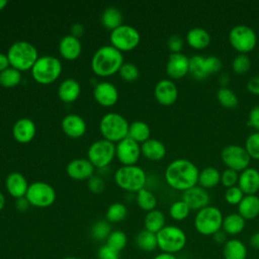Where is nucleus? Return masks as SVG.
Listing matches in <instances>:
<instances>
[{
	"mask_svg": "<svg viewBox=\"0 0 259 259\" xmlns=\"http://www.w3.org/2000/svg\"><path fill=\"white\" fill-rule=\"evenodd\" d=\"M137 202H138V205L142 209L151 211V210L155 209V207L157 205V198L153 192H151L150 190H148L146 188H143L138 192Z\"/></svg>",
	"mask_w": 259,
	"mask_h": 259,
	"instance_id": "4c0bfd02",
	"label": "nucleus"
},
{
	"mask_svg": "<svg viewBox=\"0 0 259 259\" xmlns=\"http://www.w3.org/2000/svg\"><path fill=\"white\" fill-rule=\"evenodd\" d=\"M62 128L67 136L77 139L85 134L86 123L81 116L77 114H68L62 121Z\"/></svg>",
	"mask_w": 259,
	"mask_h": 259,
	"instance_id": "412c9836",
	"label": "nucleus"
},
{
	"mask_svg": "<svg viewBox=\"0 0 259 259\" xmlns=\"http://www.w3.org/2000/svg\"><path fill=\"white\" fill-rule=\"evenodd\" d=\"M4 205H5V197L2 194V192L0 191V210L4 207Z\"/></svg>",
	"mask_w": 259,
	"mask_h": 259,
	"instance_id": "e2e57ef3",
	"label": "nucleus"
},
{
	"mask_svg": "<svg viewBox=\"0 0 259 259\" xmlns=\"http://www.w3.org/2000/svg\"><path fill=\"white\" fill-rule=\"evenodd\" d=\"M222 69V61L217 56H207L204 58V70L208 75L218 73Z\"/></svg>",
	"mask_w": 259,
	"mask_h": 259,
	"instance_id": "8fccbe9b",
	"label": "nucleus"
},
{
	"mask_svg": "<svg viewBox=\"0 0 259 259\" xmlns=\"http://www.w3.org/2000/svg\"><path fill=\"white\" fill-rule=\"evenodd\" d=\"M28 186L29 185L27 184L24 176L18 172L10 173L6 178L7 191L15 198L24 197L27 192Z\"/></svg>",
	"mask_w": 259,
	"mask_h": 259,
	"instance_id": "5701e85b",
	"label": "nucleus"
},
{
	"mask_svg": "<svg viewBox=\"0 0 259 259\" xmlns=\"http://www.w3.org/2000/svg\"><path fill=\"white\" fill-rule=\"evenodd\" d=\"M245 225H246V221L238 212L237 213L233 212L224 217L222 230L227 235L236 236L243 232V230L245 229Z\"/></svg>",
	"mask_w": 259,
	"mask_h": 259,
	"instance_id": "c756f323",
	"label": "nucleus"
},
{
	"mask_svg": "<svg viewBox=\"0 0 259 259\" xmlns=\"http://www.w3.org/2000/svg\"><path fill=\"white\" fill-rule=\"evenodd\" d=\"M126 243H127L126 235L119 230L112 231L106 239V245L118 253L124 249Z\"/></svg>",
	"mask_w": 259,
	"mask_h": 259,
	"instance_id": "58836bf2",
	"label": "nucleus"
},
{
	"mask_svg": "<svg viewBox=\"0 0 259 259\" xmlns=\"http://www.w3.org/2000/svg\"><path fill=\"white\" fill-rule=\"evenodd\" d=\"M158 248L164 253L176 254L186 245L187 237L184 231L176 226H165L157 233Z\"/></svg>",
	"mask_w": 259,
	"mask_h": 259,
	"instance_id": "39448f33",
	"label": "nucleus"
},
{
	"mask_svg": "<svg viewBox=\"0 0 259 259\" xmlns=\"http://www.w3.org/2000/svg\"><path fill=\"white\" fill-rule=\"evenodd\" d=\"M118 72L120 77L127 82H134L139 78V69L132 63H123Z\"/></svg>",
	"mask_w": 259,
	"mask_h": 259,
	"instance_id": "49530a36",
	"label": "nucleus"
},
{
	"mask_svg": "<svg viewBox=\"0 0 259 259\" xmlns=\"http://www.w3.org/2000/svg\"><path fill=\"white\" fill-rule=\"evenodd\" d=\"M223 220L224 215L219 207L207 205L196 212L194 228L200 235L212 236L222 229Z\"/></svg>",
	"mask_w": 259,
	"mask_h": 259,
	"instance_id": "20e7f679",
	"label": "nucleus"
},
{
	"mask_svg": "<svg viewBox=\"0 0 259 259\" xmlns=\"http://www.w3.org/2000/svg\"><path fill=\"white\" fill-rule=\"evenodd\" d=\"M238 213L245 220H254L259 215V197L254 195H245L238 204Z\"/></svg>",
	"mask_w": 259,
	"mask_h": 259,
	"instance_id": "393cba45",
	"label": "nucleus"
},
{
	"mask_svg": "<svg viewBox=\"0 0 259 259\" xmlns=\"http://www.w3.org/2000/svg\"><path fill=\"white\" fill-rule=\"evenodd\" d=\"M155 97L162 105H172L178 97V89L175 83L169 79L159 81L155 87Z\"/></svg>",
	"mask_w": 259,
	"mask_h": 259,
	"instance_id": "f3484780",
	"label": "nucleus"
},
{
	"mask_svg": "<svg viewBox=\"0 0 259 259\" xmlns=\"http://www.w3.org/2000/svg\"><path fill=\"white\" fill-rule=\"evenodd\" d=\"M111 46L119 52L134 50L140 42V33L133 26L121 24L110 33Z\"/></svg>",
	"mask_w": 259,
	"mask_h": 259,
	"instance_id": "9d476101",
	"label": "nucleus"
},
{
	"mask_svg": "<svg viewBox=\"0 0 259 259\" xmlns=\"http://www.w3.org/2000/svg\"><path fill=\"white\" fill-rule=\"evenodd\" d=\"M188 73L196 80H204L207 74L204 70V57L201 55H194L189 58V70Z\"/></svg>",
	"mask_w": 259,
	"mask_h": 259,
	"instance_id": "c9c22d12",
	"label": "nucleus"
},
{
	"mask_svg": "<svg viewBox=\"0 0 259 259\" xmlns=\"http://www.w3.org/2000/svg\"><path fill=\"white\" fill-rule=\"evenodd\" d=\"M114 179L120 188L132 192L143 189L147 180L145 171L136 165L120 167L115 172Z\"/></svg>",
	"mask_w": 259,
	"mask_h": 259,
	"instance_id": "0eeeda50",
	"label": "nucleus"
},
{
	"mask_svg": "<svg viewBox=\"0 0 259 259\" xmlns=\"http://www.w3.org/2000/svg\"><path fill=\"white\" fill-rule=\"evenodd\" d=\"M94 97L96 101L105 107L112 106L118 99V92L116 87L109 82H101L94 88Z\"/></svg>",
	"mask_w": 259,
	"mask_h": 259,
	"instance_id": "6ab92c4d",
	"label": "nucleus"
},
{
	"mask_svg": "<svg viewBox=\"0 0 259 259\" xmlns=\"http://www.w3.org/2000/svg\"><path fill=\"white\" fill-rule=\"evenodd\" d=\"M248 125L259 132V104L253 106L249 111Z\"/></svg>",
	"mask_w": 259,
	"mask_h": 259,
	"instance_id": "864d4df0",
	"label": "nucleus"
},
{
	"mask_svg": "<svg viewBox=\"0 0 259 259\" xmlns=\"http://www.w3.org/2000/svg\"><path fill=\"white\" fill-rule=\"evenodd\" d=\"M189 206L181 199L173 202L169 208L170 217L175 221H183L190 213Z\"/></svg>",
	"mask_w": 259,
	"mask_h": 259,
	"instance_id": "79ce46f5",
	"label": "nucleus"
},
{
	"mask_svg": "<svg viewBox=\"0 0 259 259\" xmlns=\"http://www.w3.org/2000/svg\"><path fill=\"white\" fill-rule=\"evenodd\" d=\"M80 94V85L75 79L64 80L58 89V95L64 102L70 103L75 101Z\"/></svg>",
	"mask_w": 259,
	"mask_h": 259,
	"instance_id": "c85d7f7f",
	"label": "nucleus"
},
{
	"mask_svg": "<svg viewBox=\"0 0 259 259\" xmlns=\"http://www.w3.org/2000/svg\"><path fill=\"white\" fill-rule=\"evenodd\" d=\"M123 64L121 53L112 46H104L94 54L91 67L93 72L101 77H107L119 71Z\"/></svg>",
	"mask_w": 259,
	"mask_h": 259,
	"instance_id": "f03ea898",
	"label": "nucleus"
},
{
	"mask_svg": "<svg viewBox=\"0 0 259 259\" xmlns=\"http://www.w3.org/2000/svg\"><path fill=\"white\" fill-rule=\"evenodd\" d=\"M101 21L104 27L113 30L122 24V15L117 8L108 7L103 11Z\"/></svg>",
	"mask_w": 259,
	"mask_h": 259,
	"instance_id": "f704fd0d",
	"label": "nucleus"
},
{
	"mask_svg": "<svg viewBox=\"0 0 259 259\" xmlns=\"http://www.w3.org/2000/svg\"><path fill=\"white\" fill-rule=\"evenodd\" d=\"M25 198L29 204L37 207H48L52 205L56 199V192L53 186L48 183L37 181L28 186Z\"/></svg>",
	"mask_w": 259,
	"mask_h": 259,
	"instance_id": "9b49d317",
	"label": "nucleus"
},
{
	"mask_svg": "<svg viewBox=\"0 0 259 259\" xmlns=\"http://www.w3.org/2000/svg\"><path fill=\"white\" fill-rule=\"evenodd\" d=\"M150 127L149 125L141 120L134 121L128 126L127 137L136 141L137 143H145L150 138Z\"/></svg>",
	"mask_w": 259,
	"mask_h": 259,
	"instance_id": "72a5a7b5",
	"label": "nucleus"
},
{
	"mask_svg": "<svg viewBox=\"0 0 259 259\" xmlns=\"http://www.w3.org/2000/svg\"><path fill=\"white\" fill-rule=\"evenodd\" d=\"M249 243H250V246H251L253 249L259 250V232L254 233V234L250 237Z\"/></svg>",
	"mask_w": 259,
	"mask_h": 259,
	"instance_id": "052dcab7",
	"label": "nucleus"
},
{
	"mask_svg": "<svg viewBox=\"0 0 259 259\" xmlns=\"http://www.w3.org/2000/svg\"><path fill=\"white\" fill-rule=\"evenodd\" d=\"M186 41L194 50H203L210 44V34L202 27H192L186 33Z\"/></svg>",
	"mask_w": 259,
	"mask_h": 259,
	"instance_id": "a878e982",
	"label": "nucleus"
},
{
	"mask_svg": "<svg viewBox=\"0 0 259 259\" xmlns=\"http://www.w3.org/2000/svg\"><path fill=\"white\" fill-rule=\"evenodd\" d=\"M251 68V60L247 54H239L232 62V69L238 75L248 73Z\"/></svg>",
	"mask_w": 259,
	"mask_h": 259,
	"instance_id": "37998d69",
	"label": "nucleus"
},
{
	"mask_svg": "<svg viewBox=\"0 0 259 259\" xmlns=\"http://www.w3.org/2000/svg\"><path fill=\"white\" fill-rule=\"evenodd\" d=\"M15 205H16V208H17L18 210H20V211H25V210L28 208L29 202H28V200H27V199L25 198V196H24V197L17 198Z\"/></svg>",
	"mask_w": 259,
	"mask_h": 259,
	"instance_id": "13d9d810",
	"label": "nucleus"
},
{
	"mask_svg": "<svg viewBox=\"0 0 259 259\" xmlns=\"http://www.w3.org/2000/svg\"><path fill=\"white\" fill-rule=\"evenodd\" d=\"M141 148L139 143L128 137L118 142L117 146L115 147V155L117 156L119 162L123 164V166L135 165L139 160Z\"/></svg>",
	"mask_w": 259,
	"mask_h": 259,
	"instance_id": "4468645a",
	"label": "nucleus"
},
{
	"mask_svg": "<svg viewBox=\"0 0 259 259\" xmlns=\"http://www.w3.org/2000/svg\"><path fill=\"white\" fill-rule=\"evenodd\" d=\"M63 259H78V258L73 257V256H68V257H65V258H63Z\"/></svg>",
	"mask_w": 259,
	"mask_h": 259,
	"instance_id": "69168bd1",
	"label": "nucleus"
},
{
	"mask_svg": "<svg viewBox=\"0 0 259 259\" xmlns=\"http://www.w3.org/2000/svg\"><path fill=\"white\" fill-rule=\"evenodd\" d=\"M62 72V64L59 59L52 56H42L37 59L31 68L33 79L39 84H50L56 81Z\"/></svg>",
	"mask_w": 259,
	"mask_h": 259,
	"instance_id": "423d86ee",
	"label": "nucleus"
},
{
	"mask_svg": "<svg viewBox=\"0 0 259 259\" xmlns=\"http://www.w3.org/2000/svg\"><path fill=\"white\" fill-rule=\"evenodd\" d=\"M21 80L20 71L14 68H7L0 73V84L3 87L10 88L16 86Z\"/></svg>",
	"mask_w": 259,
	"mask_h": 259,
	"instance_id": "ea45409f",
	"label": "nucleus"
},
{
	"mask_svg": "<svg viewBox=\"0 0 259 259\" xmlns=\"http://www.w3.org/2000/svg\"><path fill=\"white\" fill-rule=\"evenodd\" d=\"M189 70V58L182 53L170 54L167 64L166 73L172 79H180L184 77Z\"/></svg>",
	"mask_w": 259,
	"mask_h": 259,
	"instance_id": "dca6fc26",
	"label": "nucleus"
},
{
	"mask_svg": "<svg viewBox=\"0 0 259 259\" xmlns=\"http://www.w3.org/2000/svg\"><path fill=\"white\" fill-rule=\"evenodd\" d=\"M142 154L152 161H159L166 155V148L164 144L155 139H149L143 143L141 147Z\"/></svg>",
	"mask_w": 259,
	"mask_h": 259,
	"instance_id": "cd10ccee",
	"label": "nucleus"
},
{
	"mask_svg": "<svg viewBox=\"0 0 259 259\" xmlns=\"http://www.w3.org/2000/svg\"><path fill=\"white\" fill-rule=\"evenodd\" d=\"M247 89L253 94L259 95V75L254 76L247 82Z\"/></svg>",
	"mask_w": 259,
	"mask_h": 259,
	"instance_id": "6e6d98bb",
	"label": "nucleus"
},
{
	"mask_svg": "<svg viewBox=\"0 0 259 259\" xmlns=\"http://www.w3.org/2000/svg\"><path fill=\"white\" fill-rule=\"evenodd\" d=\"M167 46H168V49L171 51V54H177V53H181L184 46V41L180 35L173 34L168 38Z\"/></svg>",
	"mask_w": 259,
	"mask_h": 259,
	"instance_id": "3c124183",
	"label": "nucleus"
},
{
	"mask_svg": "<svg viewBox=\"0 0 259 259\" xmlns=\"http://www.w3.org/2000/svg\"><path fill=\"white\" fill-rule=\"evenodd\" d=\"M9 60L7 55H4L2 53H0V73L4 70H6L7 68H9Z\"/></svg>",
	"mask_w": 259,
	"mask_h": 259,
	"instance_id": "bf43d9fd",
	"label": "nucleus"
},
{
	"mask_svg": "<svg viewBox=\"0 0 259 259\" xmlns=\"http://www.w3.org/2000/svg\"><path fill=\"white\" fill-rule=\"evenodd\" d=\"M230 45L239 54L252 52L257 44V35L253 28L246 24H238L231 28L228 35Z\"/></svg>",
	"mask_w": 259,
	"mask_h": 259,
	"instance_id": "1a4fd4ad",
	"label": "nucleus"
},
{
	"mask_svg": "<svg viewBox=\"0 0 259 259\" xmlns=\"http://www.w3.org/2000/svg\"><path fill=\"white\" fill-rule=\"evenodd\" d=\"M110 233H111L110 226L105 221H99V222L95 223L91 229L92 237L97 241L107 239V237L109 236Z\"/></svg>",
	"mask_w": 259,
	"mask_h": 259,
	"instance_id": "a18cd8bd",
	"label": "nucleus"
},
{
	"mask_svg": "<svg viewBox=\"0 0 259 259\" xmlns=\"http://www.w3.org/2000/svg\"><path fill=\"white\" fill-rule=\"evenodd\" d=\"M218 101L221 103L222 106L226 108H234L238 105L239 99L236 93L228 87H222L217 92Z\"/></svg>",
	"mask_w": 259,
	"mask_h": 259,
	"instance_id": "e433bc0d",
	"label": "nucleus"
},
{
	"mask_svg": "<svg viewBox=\"0 0 259 259\" xmlns=\"http://www.w3.org/2000/svg\"><path fill=\"white\" fill-rule=\"evenodd\" d=\"M115 155V146L105 139L96 141L88 149V160L94 167L103 168L107 166Z\"/></svg>",
	"mask_w": 259,
	"mask_h": 259,
	"instance_id": "ddd939ff",
	"label": "nucleus"
},
{
	"mask_svg": "<svg viewBox=\"0 0 259 259\" xmlns=\"http://www.w3.org/2000/svg\"><path fill=\"white\" fill-rule=\"evenodd\" d=\"M97 257L98 259H119V253L105 244L98 249Z\"/></svg>",
	"mask_w": 259,
	"mask_h": 259,
	"instance_id": "603ef678",
	"label": "nucleus"
},
{
	"mask_svg": "<svg viewBox=\"0 0 259 259\" xmlns=\"http://www.w3.org/2000/svg\"><path fill=\"white\" fill-rule=\"evenodd\" d=\"M247 255V247L239 239H230L224 244V259H246Z\"/></svg>",
	"mask_w": 259,
	"mask_h": 259,
	"instance_id": "bb28decb",
	"label": "nucleus"
},
{
	"mask_svg": "<svg viewBox=\"0 0 259 259\" xmlns=\"http://www.w3.org/2000/svg\"><path fill=\"white\" fill-rule=\"evenodd\" d=\"M238 180H239V173L235 170L227 168L226 170L223 171V173H221V183L226 188H230L237 185Z\"/></svg>",
	"mask_w": 259,
	"mask_h": 259,
	"instance_id": "09e8293b",
	"label": "nucleus"
},
{
	"mask_svg": "<svg viewBox=\"0 0 259 259\" xmlns=\"http://www.w3.org/2000/svg\"><path fill=\"white\" fill-rule=\"evenodd\" d=\"M238 186L245 195H254L259 191V171L248 167L239 174Z\"/></svg>",
	"mask_w": 259,
	"mask_h": 259,
	"instance_id": "a211bd4d",
	"label": "nucleus"
},
{
	"mask_svg": "<svg viewBox=\"0 0 259 259\" xmlns=\"http://www.w3.org/2000/svg\"><path fill=\"white\" fill-rule=\"evenodd\" d=\"M89 188L91 191H93L95 193H99L104 189V181L100 177H97V176L90 177Z\"/></svg>",
	"mask_w": 259,
	"mask_h": 259,
	"instance_id": "5fc2aeb1",
	"label": "nucleus"
},
{
	"mask_svg": "<svg viewBox=\"0 0 259 259\" xmlns=\"http://www.w3.org/2000/svg\"><path fill=\"white\" fill-rule=\"evenodd\" d=\"M221 183V173L214 167H205L198 174L197 184L204 189L215 187Z\"/></svg>",
	"mask_w": 259,
	"mask_h": 259,
	"instance_id": "7c9ffc66",
	"label": "nucleus"
},
{
	"mask_svg": "<svg viewBox=\"0 0 259 259\" xmlns=\"http://www.w3.org/2000/svg\"><path fill=\"white\" fill-rule=\"evenodd\" d=\"M224 196H225V200L229 204L238 205L241 202V200L243 199V197L245 196V194L238 185H235L233 187L227 188Z\"/></svg>",
	"mask_w": 259,
	"mask_h": 259,
	"instance_id": "de8ad7c7",
	"label": "nucleus"
},
{
	"mask_svg": "<svg viewBox=\"0 0 259 259\" xmlns=\"http://www.w3.org/2000/svg\"><path fill=\"white\" fill-rule=\"evenodd\" d=\"M244 148L251 159L259 160V132H254L248 136Z\"/></svg>",
	"mask_w": 259,
	"mask_h": 259,
	"instance_id": "c03bdc74",
	"label": "nucleus"
},
{
	"mask_svg": "<svg viewBox=\"0 0 259 259\" xmlns=\"http://www.w3.org/2000/svg\"><path fill=\"white\" fill-rule=\"evenodd\" d=\"M222 160L227 168L242 172L249 167L251 158L244 147L239 145H228L221 153Z\"/></svg>",
	"mask_w": 259,
	"mask_h": 259,
	"instance_id": "f8f14e48",
	"label": "nucleus"
},
{
	"mask_svg": "<svg viewBox=\"0 0 259 259\" xmlns=\"http://www.w3.org/2000/svg\"><path fill=\"white\" fill-rule=\"evenodd\" d=\"M165 215L159 209L148 211L145 217V230L157 234L165 227Z\"/></svg>",
	"mask_w": 259,
	"mask_h": 259,
	"instance_id": "2f4dec72",
	"label": "nucleus"
},
{
	"mask_svg": "<svg viewBox=\"0 0 259 259\" xmlns=\"http://www.w3.org/2000/svg\"><path fill=\"white\" fill-rule=\"evenodd\" d=\"M227 234L221 229L220 231H218L217 233H214L212 235V238H213V241L218 244H225L228 240H227Z\"/></svg>",
	"mask_w": 259,
	"mask_h": 259,
	"instance_id": "4d7b16f0",
	"label": "nucleus"
},
{
	"mask_svg": "<svg viewBox=\"0 0 259 259\" xmlns=\"http://www.w3.org/2000/svg\"><path fill=\"white\" fill-rule=\"evenodd\" d=\"M6 5H7V1L6 0H0V10H2Z\"/></svg>",
	"mask_w": 259,
	"mask_h": 259,
	"instance_id": "0e129e2a",
	"label": "nucleus"
},
{
	"mask_svg": "<svg viewBox=\"0 0 259 259\" xmlns=\"http://www.w3.org/2000/svg\"><path fill=\"white\" fill-rule=\"evenodd\" d=\"M127 213V209L123 203L115 202L112 203L106 211V219L110 223H118L121 222Z\"/></svg>",
	"mask_w": 259,
	"mask_h": 259,
	"instance_id": "a19ab883",
	"label": "nucleus"
},
{
	"mask_svg": "<svg viewBox=\"0 0 259 259\" xmlns=\"http://www.w3.org/2000/svg\"><path fill=\"white\" fill-rule=\"evenodd\" d=\"M136 244L139 249L145 252H152L158 248L157 234L143 230L137 235Z\"/></svg>",
	"mask_w": 259,
	"mask_h": 259,
	"instance_id": "473e14b6",
	"label": "nucleus"
},
{
	"mask_svg": "<svg viewBox=\"0 0 259 259\" xmlns=\"http://www.w3.org/2000/svg\"><path fill=\"white\" fill-rule=\"evenodd\" d=\"M199 170L189 160L176 159L165 170V179L170 187L185 191L197 185Z\"/></svg>",
	"mask_w": 259,
	"mask_h": 259,
	"instance_id": "f257e3e1",
	"label": "nucleus"
},
{
	"mask_svg": "<svg viewBox=\"0 0 259 259\" xmlns=\"http://www.w3.org/2000/svg\"><path fill=\"white\" fill-rule=\"evenodd\" d=\"M128 123L126 119L115 112L105 114L100 121V132L109 142H120L127 137Z\"/></svg>",
	"mask_w": 259,
	"mask_h": 259,
	"instance_id": "6e6552de",
	"label": "nucleus"
},
{
	"mask_svg": "<svg viewBox=\"0 0 259 259\" xmlns=\"http://www.w3.org/2000/svg\"><path fill=\"white\" fill-rule=\"evenodd\" d=\"M182 200L189 206L191 210H200L201 208L209 205V194L206 189L199 185H195L182 194Z\"/></svg>",
	"mask_w": 259,
	"mask_h": 259,
	"instance_id": "2eb2a0df",
	"label": "nucleus"
},
{
	"mask_svg": "<svg viewBox=\"0 0 259 259\" xmlns=\"http://www.w3.org/2000/svg\"><path fill=\"white\" fill-rule=\"evenodd\" d=\"M153 259H178L174 254H170V253H160L158 255H156Z\"/></svg>",
	"mask_w": 259,
	"mask_h": 259,
	"instance_id": "680f3d73",
	"label": "nucleus"
},
{
	"mask_svg": "<svg viewBox=\"0 0 259 259\" xmlns=\"http://www.w3.org/2000/svg\"><path fill=\"white\" fill-rule=\"evenodd\" d=\"M93 171L94 166L89 160L86 159H76L67 165L68 175L76 180H84L92 177Z\"/></svg>",
	"mask_w": 259,
	"mask_h": 259,
	"instance_id": "aec40b11",
	"label": "nucleus"
},
{
	"mask_svg": "<svg viewBox=\"0 0 259 259\" xmlns=\"http://www.w3.org/2000/svg\"><path fill=\"white\" fill-rule=\"evenodd\" d=\"M59 51L61 56L66 60H75L81 53V44L78 37L68 34L65 35L59 45Z\"/></svg>",
	"mask_w": 259,
	"mask_h": 259,
	"instance_id": "b1692460",
	"label": "nucleus"
},
{
	"mask_svg": "<svg viewBox=\"0 0 259 259\" xmlns=\"http://www.w3.org/2000/svg\"><path fill=\"white\" fill-rule=\"evenodd\" d=\"M35 124L29 118H20L18 119L12 130L13 137L19 143H28L30 142L35 135Z\"/></svg>",
	"mask_w": 259,
	"mask_h": 259,
	"instance_id": "4be33fe9",
	"label": "nucleus"
},
{
	"mask_svg": "<svg viewBox=\"0 0 259 259\" xmlns=\"http://www.w3.org/2000/svg\"><path fill=\"white\" fill-rule=\"evenodd\" d=\"M7 57L12 68L18 71L31 69L38 59L36 49L31 44L24 40L14 42L9 48Z\"/></svg>",
	"mask_w": 259,
	"mask_h": 259,
	"instance_id": "7ed1b4c3",
	"label": "nucleus"
}]
</instances>
